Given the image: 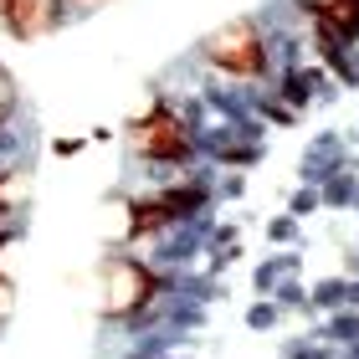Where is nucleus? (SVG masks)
I'll return each instance as SVG.
<instances>
[{"label": "nucleus", "instance_id": "1", "mask_svg": "<svg viewBox=\"0 0 359 359\" xmlns=\"http://www.w3.org/2000/svg\"><path fill=\"white\" fill-rule=\"evenodd\" d=\"M201 57L210 62V67L231 72V77H262L267 72V46H262V36H257L252 21H231V26L210 31Z\"/></svg>", "mask_w": 359, "mask_h": 359}, {"label": "nucleus", "instance_id": "2", "mask_svg": "<svg viewBox=\"0 0 359 359\" xmlns=\"http://www.w3.org/2000/svg\"><path fill=\"white\" fill-rule=\"evenodd\" d=\"M128 144H134V154L159 159V165H175V159L190 154L185 123H180V113H170L165 103H154L149 113H139V118L128 123Z\"/></svg>", "mask_w": 359, "mask_h": 359}, {"label": "nucleus", "instance_id": "3", "mask_svg": "<svg viewBox=\"0 0 359 359\" xmlns=\"http://www.w3.org/2000/svg\"><path fill=\"white\" fill-rule=\"evenodd\" d=\"M149 298H154V272L144 267V262H128V257L108 262V277H103V308H108L113 318L139 313Z\"/></svg>", "mask_w": 359, "mask_h": 359}, {"label": "nucleus", "instance_id": "4", "mask_svg": "<svg viewBox=\"0 0 359 359\" xmlns=\"http://www.w3.org/2000/svg\"><path fill=\"white\" fill-rule=\"evenodd\" d=\"M0 26L15 41H36L62 26V6L57 0H0Z\"/></svg>", "mask_w": 359, "mask_h": 359}, {"label": "nucleus", "instance_id": "5", "mask_svg": "<svg viewBox=\"0 0 359 359\" xmlns=\"http://www.w3.org/2000/svg\"><path fill=\"white\" fill-rule=\"evenodd\" d=\"M201 201L195 190H170V195H159V201H139L128 216H134V226H128V236H149V231H159V226H170V221H180L185 210Z\"/></svg>", "mask_w": 359, "mask_h": 359}, {"label": "nucleus", "instance_id": "6", "mask_svg": "<svg viewBox=\"0 0 359 359\" xmlns=\"http://www.w3.org/2000/svg\"><path fill=\"white\" fill-rule=\"evenodd\" d=\"M329 36H359V0H308Z\"/></svg>", "mask_w": 359, "mask_h": 359}, {"label": "nucleus", "instance_id": "7", "mask_svg": "<svg viewBox=\"0 0 359 359\" xmlns=\"http://www.w3.org/2000/svg\"><path fill=\"white\" fill-rule=\"evenodd\" d=\"M31 195V175H0V216H11Z\"/></svg>", "mask_w": 359, "mask_h": 359}, {"label": "nucleus", "instance_id": "8", "mask_svg": "<svg viewBox=\"0 0 359 359\" xmlns=\"http://www.w3.org/2000/svg\"><path fill=\"white\" fill-rule=\"evenodd\" d=\"M11 113H15V83H11V72L0 67V128H6Z\"/></svg>", "mask_w": 359, "mask_h": 359}, {"label": "nucleus", "instance_id": "9", "mask_svg": "<svg viewBox=\"0 0 359 359\" xmlns=\"http://www.w3.org/2000/svg\"><path fill=\"white\" fill-rule=\"evenodd\" d=\"M11 303H15V287L6 283V277H0V318H6V313H11Z\"/></svg>", "mask_w": 359, "mask_h": 359}, {"label": "nucleus", "instance_id": "10", "mask_svg": "<svg viewBox=\"0 0 359 359\" xmlns=\"http://www.w3.org/2000/svg\"><path fill=\"white\" fill-rule=\"evenodd\" d=\"M0 247H6V236H0Z\"/></svg>", "mask_w": 359, "mask_h": 359}]
</instances>
